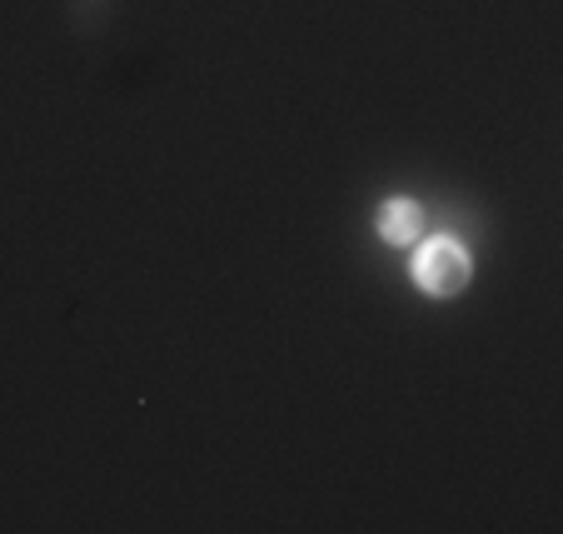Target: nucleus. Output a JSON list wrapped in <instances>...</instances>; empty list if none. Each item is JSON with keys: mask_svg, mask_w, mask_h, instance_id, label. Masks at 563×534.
<instances>
[{"mask_svg": "<svg viewBox=\"0 0 563 534\" xmlns=\"http://www.w3.org/2000/svg\"><path fill=\"white\" fill-rule=\"evenodd\" d=\"M415 280L424 295H459L468 285V255L459 240L439 236L415 255Z\"/></svg>", "mask_w": 563, "mask_h": 534, "instance_id": "f257e3e1", "label": "nucleus"}, {"mask_svg": "<svg viewBox=\"0 0 563 534\" xmlns=\"http://www.w3.org/2000/svg\"><path fill=\"white\" fill-rule=\"evenodd\" d=\"M379 236L389 246H409L419 236V205L415 200H389L379 210Z\"/></svg>", "mask_w": 563, "mask_h": 534, "instance_id": "f03ea898", "label": "nucleus"}]
</instances>
